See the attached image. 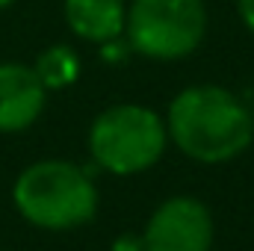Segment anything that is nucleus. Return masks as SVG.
<instances>
[{
	"mask_svg": "<svg viewBox=\"0 0 254 251\" xmlns=\"http://www.w3.org/2000/svg\"><path fill=\"white\" fill-rule=\"evenodd\" d=\"M169 139L195 163H228L254 139V116L225 86L198 83L178 92L166 113Z\"/></svg>",
	"mask_w": 254,
	"mask_h": 251,
	"instance_id": "f257e3e1",
	"label": "nucleus"
},
{
	"mask_svg": "<svg viewBox=\"0 0 254 251\" xmlns=\"http://www.w3.org/2000/svg\"><path fill=\"white\" fill-rule=\"evenodd\" d=\"M12 201L30 225L45 231H71L95 216L98 189L77 163L39 160L18 175Z\"/></svg>",
	"mask_w": 254,
	"mask_h": 251,
	"instance_id": "f03ea898",
	"label": "nucleus"
},
{
	"mask_svg": "<svg viewBox=\"0 0 254 251\" xmlns=\"http://www.w3.org/2000/svg\"><path fill=\"white\" fill-rule=\"evenodd\" d=\"M169 145L166 119L142 104L107 107L89 127V154L110 175H139L160 163Z\"/></svg>",
	"mask_w": 254,
	"mask_h": 251,
	"instance_id": "7ed1b4c3",
	"label": "nucleus"
},
{
	"mask_svg": "<svg viewBox=\"0 0 254 251\" xmlns=\"http://www.w3.org/2000/svg\"><path fill=\"white\" fill-rule=\"evenodd\" d=\"M207 21L204 0H130L125 39L145 60L175 63L201 48Z\"/></svg>",
	"mask_w": 254,
	"mask_h": 251,
	"instance_id": "20e7f679",
	"label": "nucleus"
},
{
	"mask_svg": "<svg viewBox=\"0 0 254 251\" xmlns=\"http://www.w3.org/2000/svg\"><path fill=\"white\" fill-rule=\"evenodd\" d=\"M145 251H210L213 249V216L190 195L163 201L142 234Z\"/></svg>",
	"mask_w": 254,
	"mask_h": 251,
	"instance_id": "39448f33",
	"label": "nucleus"
},
{
	"mask_svg": "<svg viewBox=\"0 0 254 251\" xmlns=\"http://www.w3.org/2000/svg\"><path fill=\"white\" fill-rule=\"evenodd\" d=\"M48 104V89L42 86L33 65L0 63V133H21L39 122Z\"/></svg>",
	"mask_w": 254,
	"mask_h": 251,
	"instance_id": "423d86ee",
	"label": "nucleus"
},
{
	"mask_svg": "<svg viewBox=\"0 0 254 251\" xmlns=\"http://www.w3.org/2000/svg\"><path fill=\"white\" fill-rule=\"evenodd\" d=\"M63 15L68 30L92 45H107L125 36L127 3L125 0H65Z\"/></svg>",
	"mask_w": 254,
	"mask_h": 251,
	"instance_id": "0eeeda50",
	"label": "nucleus"
},
{
	"mask_svg": "<svg viewBox=\"0 0 254 251\" xmlns=\"http://www.w3.org/2000/svg\"><path fill=\"white\" fill-rule=\"evenodd\" d=\"M80 68H83L80 57H77V51L71 45H51L33 63V71L39 74V80H42V86L48 92L74 86L77 77H80Z\"/></svg>",
	"mask_w": 254,
	"mask_h": 251,
	"instance_id": "6e6552de",
	"label": "nucleus"
},
{
	"mask_svg": "<svg viewBox=\"0 0 254 251\" xmlns=\"http://www.w3.org/2000/svg\"><path fill=\"white\" fill-rule=\"evenodd\" d=\"M237 12H240L243 27L254 36V0H237Z\"/></svg>",
	"mask_w": 254,
	"mask_h": 251,
	"instance_id": "1a4fd4ad",
	"label": "nucleus"
},
{
	"mask_svg": "<svg viewBox=\"0 0 254 251\" xmlns=\"http://www.w3.org/2000/svg\"><path fill=\"white\" fill-rule=\"evenodd\" d=\"M113 251H145L142 249V237H136V234H122V237L113 243Z\"/></svg>",
	"mask_w": 254,
	"mask_h": 251,
	"instance_id": "9d476101",
	"label": "nucleus"
},
{
	"mask_svg": "<svg viewBox=\"0 0 254 251\" xmlns=\"http://www.w3.org/2000/svg\"><path fill=\"white\" fill-rule=\"evenodd\" d=\"M12 3H15V0H0V9H9Z\"/></svg>",
	"mask_w": 254,
	"mask_h": 251,
	"instance_id": "9b49d317",
	"label": "nucleus"
}]
</instances>
